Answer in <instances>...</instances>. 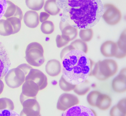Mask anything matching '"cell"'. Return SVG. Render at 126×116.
<instances>
[{
	"label": "cell",
	"mask_w": 126,
	"mask_h": 116,
	"mask_svg": "<svg viewBox=\"0 0 126 116\" xmlns=\"http://www.w3.org/2000/svg\"><path fill=\"white\" fill-rule=\"evenodd\" d=\"M62 75L66 80L74 85L87 80L91 71L90 59L84 52L74 49L69 50L67 46L60 53Z\"/></svg>",
	"instance_id": "cell-1"
},
{
	"label": "cell",
	"mask_w": 126,
	"mask_h": 116,
	"mask_svg": "<svg viewBox=\"0 0 126 116\" xmlns=\"http://www.w3.org/2000/svg\"><path fill=\"white\" fill-rule=\"evenodd\" d=\"M72 26L80 29L91 28L97 24L104 12L99 0H70L68 1Z\"/></svg>",
	"instance_id": "cell-2"
},
{
	"label": "cell",
	"mask_w": 126,
	"mask_h": 116,
	"mask_svg": "<svg viewBox=\"0 0 126 116\" xmlns=\"http://www.w3.org/2000/svg\"><path fill=\"white\" fill-rule=\"evenodd\" d=\"M118 66L114 60L107 59L99 60L93 65L89 76H94L101 81L106 80L117 72Z\"/></svg>",
	"instance_id": "cell-3"
},
{
	"label": "cell",
	"mask_w": 126,
	"mask_h": 116,
	"mask_svg": "<svg viewBox=\"0 0 126 116\" xmlns=\"http://www.w3.org/2000/svg\"><path fill=\"white\" fill-rule=\"evenodd\" d=\"M44 53V49L41 44L36 42H32L28 44L26 47L25 58L30 65L39 67L45 62Z\"/></svg>",
	"instance_id": "cell-4"
},
{
	"label": "cell",
	"mask_w": 126,
	"mask_h": 116,
	"mask_svg": "<svg viewBox=\"0 0 126 116\" xmlns=\"http://www.w3.org/2000/svg\"><path fill=\"white\" fill-rule=\"evenodd\" d=\"M26 76L23 72L17 67L8 71L4 76V80L9 87L15 88L23 84L25 81Z\"/></svg>",
	"instance_id": "cell-5"
},
{
	"label": "cell",
	"mask_w": 126,
	"mask_h": 116,
	"mask_svg": "<svg viewBox=\"0 0 126 116\" xmlns=\"http://www.w3.org/2000/svg\"><path fill=\"white\" fill-rule=\"evenodd\" d=\"M104 12L102 17L108 24L114 25L121 20L122 13L119 9L113 4L107 3L103 5Z\"/></svg>",
	"instance_id": "cell-6"
},
{
	"label": "cell",
	"mask_w": 126,
	"mask_h": 116,
	"mask_svg": "<svg viewBox=\"0 0 126 116\" xmlns=\"http://www.w3.org/2000/svg\"><path fill=\"white\" fill-rule=\"evenodd\" d=\"M23 109L20 116H40V106L36 98H28L21 104Z\"/></svg>",
	"instance_id": "cell-7"
},
{
	"label": "cell",
	"mask_w": 126,
	"mask_h": 116,
	"mask_svg": "<svg viewBox=\"0 0 126 116\" xmlns=\"http://www.w3.org/2000/svg\"><path fill=\"white\" fill-rule=\"evenodd\" d=\"M79 101L75 95L69 93H64L60 96L57 103V108L59 110L65 111L75 105L78 104Z\"/></svg>",
	"instance_id": "cell-8"
},
{
	"label": "cell",
	"mask_w": 126,
	"mask_h": 116,
	"mask_svg": "<svg viewBox=\"0 0 126 116\" xmlns=\"http://www.w3.org/2000/svg\"><path fill=\"white\" fill-rule=\"evenodd\" d=\"M46 76L39 70L32 68L26 76L25 81L32 80L36 83L39 87V91L45 89L47 85Z\"/></svg>",
	"instance_id": "cell-9"
},
{
	"label": "cell",
	"mask_w": 126,
	"mask_h": 116,
	"mask_svg": "<svg viewBox=\"0 0 126 116\" xmlns=\"http://www.w3.org/2000/svg\"><path fill=\"white\" fill-rule=\"evenodd\" d=\"M62 116H95L97 114L92 109L83 105H76L67 109L63 113Z\"/></svg>",
	"instance_id": "cell-10"
},
{
	"label": "cell",
	"mask_w": 126,
	"mask_h": 116,
	"mask_svg": "<svg viewBox=\"0 0 126 116\" xmlns=\"http://www.w3.org/2000/svg\"><path fill=\"white\" fill-rule=\"evenodd\" d=\"M111 86L115 92L123 93L126 91V69L124 68L112 80Z\"/></svg>",
	"instance_id": "cell-11"
},
{
	"label": "cell",
	"mask_w": 126,
	"mask_h": 116,
	"mask_svg": "<svg viewBox=\"0 0 126 116\" xmlns=\"http://www.w3.org/2000/svg\"><path fill=\"white\" fill-rule=\"evenodd\" d=\"M11 63L6 49L0 42V79L4 77L9 70Z\"/></svg>",
	"instance_id": "cell-12"
},
{
	"label": "cell",
	"mask_w": 126,
	"mask_h": 116,
	"mask_svg": "<svg viewBox=\"0 0 126 116\" xmlns=\"http://www.w3.org/2000/svg\"><path fill=\"white\" fill-rule=\"evenodd\" d=\"M60 28L62 36L69 42L75 39L78 36L77 29L66 22L61 21L60 23Z\"/></svg>",
	"instance_id": "cell-13"
},
{
	"label": "cell",
	"mask_w": 126,
	"mask_h": 116,
	"mask_svg": "<svg viewBox=\"0 0 126 116\" xmlns=\"http://www.w3.org/2000/svg\"><path fill=\"white\" fill-rule=\"evenodd\" d=\"M21 93L28 98H36L39 91L38 85L31 80L26 81L22 84Z\"/></svg>",
	"instance_id": "cell-14"
},
{
	"label": "cell",
	"mask_w": 126,
	"mask_h": 116,
	"mask_svg": "<svg viewBox=\"0 0 126 116\" xmlns=\"http://www.w3.org/2000/svg\"><path fill=\"white\" fill-rule=\"evenodd\" d=\"M100 51L102 55L105 57H115L117 51L116 42L111 40L105 41L101 45Z\"/></svg>",
	"instance_id": "cell-15"
},
{
	"label": "cell",
	"mask_w": 126,
	"mask_h": 116,
	"mask_svg": "<svg viewBox=\"0 0 126 116\" xmlns=\"http://www.w3.org/2000/svg\"><path fill=\"white\" fill-rule=\"evenodd\" d=\"M23 20L25 25L31 28L36 27L39 23L38 13L32 10L28 11L25 13L23 17Z\"/></svg>",
	"instance_id": "cell-16"
},
{
	"label": "cell",
	"mask_w": 126,
	"mask_h": 116,
	"mask_svg": "<svg viewBox=\"0 0 126 116\" xmlns=\"http://www.w3.org/2000/svg\"><path fill=\"white\" fill-rule=\"evenodd\" d=\"M61 70L60 62L55 59H51L47 63L45 66L46 72L49 76L54 77L59 75Z\"/></svg>",
	"instance_id": "cell-17"
},
{
	"label": "cell",
	"mask_w": 126,
	"mask_h": 116,
	"mask_svg": "<svg viewBox=\"0 0 126 116\" xmlns=\"http://www.w3.org/2000/svg\"><path fill=\"white\" fill-rule=\"evenodd\" d=\"M117 51L115 57L121 59L126 56V30L125 29L121 33L116 42Z\"/></svg>",
	"instance_id": "cell-18"
},
{
	"label": "cell",
	"mask_w": 126,
	"mask_h": 116,
	"mask_svg": "<svg viewBox=\"0 0 126 116\" xmlns=\"http://www.w3.org/2000/svg\"><path fill=\"white\" fill-rule=\"evenodd\" d=\"M112 102L111 99L109 95L101 93L97 99L96 107L101 110L105 111L111 106Z\"/></svg>",
	"instance_id": "cell-19"
},
{
	"label": "cell",
	"mask_w": 126,
	"mask_h": 116,
	"mask_svg": "<svg viewBox=\"0 0 126 116\" xmlns=\"http://www.w3.org/2000/svg\"><path fill=\"white\" fill-rule=\"evenodd\" d=\"M45 11L49 14L55 15L59 13L60 9L57 6L56 0H48L46 1L44 6Z\"/></svg>",
	"instance_id": "cell-20"
},
{
	"label": "cell",
	"mask_w": 126,
	"mask_h": 116,
	"mask_svg": "<svg viewBox=\"0 0 126 116\" xmlns=\"http://www.w3.org/2000/svg\"><path fill=\"white\" fill-rule=\"evenodd\" d=\"M13 30L9 22L7 20H0V35L7 36L13 34Z\"/></svg>",
	"instance_id": "cell-21"
},
{
	"label": "cell",
	"mask_w": 126,
	"mask_h": 116,
	"mask_svg": "<svg viewBox=\"0 0 126 116\" xmlns=\"http://www.w3.org/2000/svg\"><path fill=\"white\" fill-rule=\"evenodd\" d=\"M90 89L89 82L87 79L84 82L76 85L73 90L74 92L78 95L83 96L87 93Z\"/></svg>",
	"instance_id": "cell-22"
},
{
	"label": "cell",
	"mask_w": 126,
	"mask_h": 116,
	"mask_svg": "<svg viewBox=\"0 0 126 116\" xmlns=\"http://www.w3.org/2000/svg\"><path fill=\"white\" fill-rule=\"evenodd\" d=\"M73 50L81 51L86 54L88 50V48L86 43L80 39H77L72 42L70 44Z\"/></svg>",
	"instance_id": "cell-23"
},
{
	"label": "cell",
	"mask_w": 126,
	"mask_h": 116,
	"mask_svg": "<svg viewBox=\"0 0 126 116\" xmlns=\"http://www.w3.org/2000/svg\"><path fill=\"white\" fill-rule=\"evenodd\" d=\"M44 1L43 0H26L27 6L30 9L35 11H39L41 9L44 5Z\"/></svg>",
	"instance_id": "cell-24"
},
{
	"label": "cell",
	"mask_w": 126,
	"mask_h": 116,
	"mask_svg": "<svg viewBox=\"0 0 126 116\" xmlns=\"http://www.w3.org/2000/svg\"><path fill=\"white\" fill-rule=\"evenodd\" d=\"M93 35V32L91 28L80 29L79 31V36L80 39L86 42L90 41L92 39Z\"/></svg>",
	"instance_id": "cell-25"
},
{
	"label": "cell",
	"mask_w": 126,
	"mask_h": 116,
	"mask_svg": "<svg viewBox=\"0 0 126 116\" xmlns=\"http://www.w3.org/2000/svg\"><path fill=\"white\" fill-rule=\"evenodd\" d=\"M59 84L60 88L65 92L73 90L76 85L72 84L67 81L62 75L59 81Z\"/></svg>",
	"instance_id": "cell-26"
},
{
	"label": "cell",
	"mask_w": 126,
	"mask_h": 116,
	"mask_svg": "<svg viewBox=\"0 0 126 116\" xmlns=\"http://www.w3.org/2000/svg\"><path fill=\"white\" fill-rule=\"evenodd\" d=\"M11 24L13 30V34L18 32L20 30L21 27V20L15 17H12L6 18Z\"/></svg>",
	"instance_id": "cell-27"
},
{
	"label": "cell",
	"mask_w": 126,
	"mask_h": 116,
	"mask_svg": "<svg viewBox=\"0 0 126 116\" xmlns=\"http://www.w3.org/2000/svg\"><path fill=\"white\" fill-rule=\"evenodd\" d=\"M54 29L53 23L50 21H46L43 22L41 25V29L44 34H49L52 33Z\"/></svg>",
	"instance_id": "cell-28"
},
{
	"label": "cell",
	"mask_w": 126,
	"mask_h": 116,
	"mask_svg": "<svg viewBox=\"0 0 126 116\" xmlns=\"http://www.w3.org/2000/svg\"><path fill=\"white\" fill-rule=\"evenodd\" d=\"M7 6L3 16L6 18L12 17L16 10V5L11 1L6 0Z\"/></svg>",
	"instance_id": "cell-29"
},
{
	"label": "cell",
	"mask_w": 126,
	"mask_h": 116,
	"mask_svg": "<svg viewBox=\"0 0 126 116\" xmlns=\"http://www.w3.org/2000/svg\"><path fill=\"white\" fill-rule=\"evenodd\" d=\"M101 93L100 92L97 90H94L90 92L87 97V100L88 104L92 106L96 107L97 99Z\"/></svg>",
	"instance_id": "cell-30"
},
{
	"label": "cell",
	"mask_w": 126,
	"mask_h": 116,
	"mask_svg": "<svg viewBox=\"0 0 126 116\" xmlns=\"http://www.w3.org/2000/svg\"><path fill=\"white\" fill-rule=\"evenodd\" d=\"M118 110L124 115L126 116V98L121 100L116 105Z\"/></svg>",
	"instance_id": "cell-31"
},
{
	"label": "cell",
	"mask_w": 126,
	"mask_h": 116,
	"mask_svg": "<svg viewBox=\"0 0 126 116\" xmlns=\"http://www.w3.org/2000/svg\"><path fill=\"white\" fill-rule=\"evenodd\" d=\"M57 46L58 47L60 48L64 46L67 45L69 42L64 38L62 35H58L56 38Z\"/></svg>",
	"instance_id": "cell-32"
},
{
	"label": "cell",
	"mask_w": 126,
	"mask_h": 116,
	"mask_svg": "<svg viewBox=\"0 0 126 116\" xmlns=\"http://www.w3.org/2000/svg\"><path fill=\"white\" fill-rule=\"evenodd\" d=\"M19 115L13 110L6 109L0 110V116H19Z\"/></svg>",
	"instance_id": "cell-33"
},
{
	"label": "cell",
	"mask_w": 126,
	"mask_h": 116,
	"mask_svg": "<svg viewBox=\"0 0 126 116\" xmlns=\"http://www.w3.org/2000/svg\"><path fill=\"white\" fill-rule=\"evenodd\" d=\"M7 6L6 0H0V20L3 16Z\"/></svg>",
	"instance_id": "cell-34"
},
{
	"label": "cell",
	"mask_w": 126,
	"mask_h": 116,
	"mask_svg": "<svg viewBox=\"0 0 126 116\" xmlns=\"http://www.w3.org/2000/svg\"><path fill=\"white\" fill-rule=\"evenodd\" d=\"M17 67L23 72L26 76L28 74L31 69L32 68L30 65L26 63L21 64L18 65Z\"/></svg>",
	"instance_id": "cell-35"
},
{
	"label": "cell",
	"mask_w": 126,
	"mask_h": 116,
	"mask_svg": "<svg viewBox=\"0 0 126 116\" xmlns=\"http://www.w3.org/2000/svg\"><path fill=\"white\" fill-rule=\"evenodd\" d=\"M110 115L111 116H124L118 110L116 105L113 106L111 108L110 111Z\"/></svg>",
	"instance_id": "cell-36"
},
{
	"label": "cell",
	"mask_w": 126,
	"mask_h": 116,
	"mask_svg": "<svg viewBox=\"0 0 126 116\" xmlns=\"http://www.w3.org/2000/svg\"><path fill=\"white\" fill-rule=\"evenodd\" d=\"M13 16L15 17L18 18L21 21L22 19L23 14L22 11L21 9L17 5H16V11Z\"/></svg>",
	"instance_id": "cell-37"
},
{
	"label": "cell",
	"mask_w": 126,
	"mask_h": 116,
	"mask_svg": "<svg viewBox=\"0 0 126 116\" xmlns=\"http://www.w3.org/2000/svg\"><path fill=\"white\" fill-rule=\"evenodd\" d=\"M50 16V15L46 12H42L40 14L39 16L40 21L41 22H43L46 20Z\"/></svg>",
	"instance_id": "cell-38"
},
{
	"label": "cell",
	"mask_w": 126,
	"mask_h": 116,
	"mask_svg": "<svg viewBox=\"0 0 126 116\" xmlns=\"http://www.w3.org/2000/svg\"><path fill=\"white\" fill-rule=\"evenodd\" d=\"M8 109L7 103L5 98H0V110Z\"/></svg>",
	"instance_id": "cell-39"
},
{
	"label": "cell",
	"mask_w": 126,
	"mask_h": 116,
	"mask_svg": "<svg viewBox=\"0 0 126 116\" xmlns=\"http://www.w3.org/2000/svg\"><path fill=\"white\" fill-rule=\"evenodd\" d=\"M1 79H0V95L3 91L4 87V84Z\"/></svg>",
	"instance_id": "cell-40"
}]
</instances>
